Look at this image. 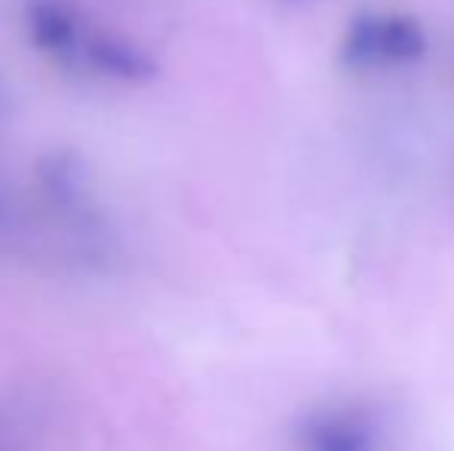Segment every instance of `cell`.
<instances>
[{
    "label": "cell",
    "instance_id": "cell-1",
    "mask_svg": "<svg viewBox=\"0 0 454 451\" xmlns=\"http://www.w3.org/2000/svg\"><path fill=\"white\" fill-rule=\"evenodd\" d=\"M25 25L28 37L43 56L62 68H81L90 28L66 0H31L25 6Z\"/></svg>",
    "mask_w": 454,
    "mask_h": 451
},
{
    "label": "cell",
    "instance_id": "cell-3",
    "mask_svg": "<svg viewBox=\"0 0 454 451\" xmlns=\"http://www.w3.org/2000/svg\"><path fill=\"white\" fill-rule=\"evenodd\" d=\"M81 68L90 74H99V78L121 81V84H143L158 72V62L139 43L112 35V31L93 28Z\"/></svg>",
    "mask_w": 454,
    "mask_h": 451
},
{
    "label": "cell",
    "instance_id": "cell-4",
    "mask_svg": "<svg viewBox=\"0 0 454 451\" xmlns=\"http://www.w3.org/2000/svg\"><path fill=\"white\" fill-rule=\"evenodd\" d=\"M424 50V41H420L418 25L411 22H383V19H374V22H364L356 28L353 41H349V53L356 59H408V56H418Z\"/></svg>",
    "mask_w": 454,
    "mask_h": 451
},
{
    "label": "cell",
    "instance_id": "cell-2",
    "mask_svg": "<svg viewBox=\"0 0 454 451\" xmlns=\"http://www.w3.org/2000/svg\"><path fill=\"white\" fill-rule=\"evenodd\" d=\"M297 446L300 451H374L377 430L359 408H325L300 424Z\"/></svg>",
    "mask_w": 454,
    "mask_h": 451
}]
</instances>
